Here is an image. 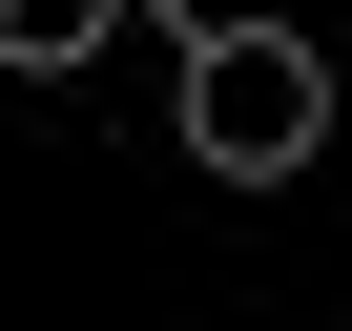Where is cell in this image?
Instances as JSON below:
<instances>
[{
    "instance_id": "1",
    "label": "cell",
    "mask_w": 352,
    "mask_h": 331,
    "mask_svg": "<svg viewBox=\"0 0 352 331\" xmlns=\"http://www.w3.org/2000/svg\"><path fill=\"white\" fill-rule=\"evenodd\" d=\"M166 145H187L208 187L331 166V42L311 21H187V42H166Z\"/></svg>"
},
{
    "instance_id": "2",
    "label": "cell",
    "mask_w": 352,
    "mask_h": 331,
    "mask_svg": "<svg viewBox=\"0 0 352 331\" xmlns=\"http://www.w3.org/2000/svg\"><path fill=\"white\" fill-rule=\"evenodd\" d=\"M124 42V0H0V83H83Z\"/></svg>"
}]
</instances>
